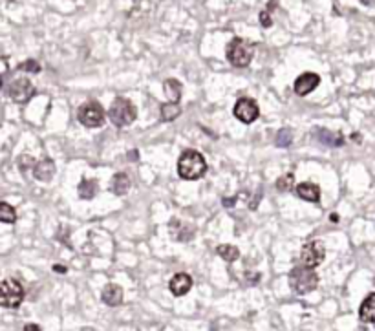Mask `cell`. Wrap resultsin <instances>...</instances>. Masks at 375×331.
Masks as SVG:
<instances>
[{"mask_svg": "<svg viewBox=\"0 0 375 331\" xmlns=\"http://www.w3.org/2000/svg\"><path fill=\"white\" fill-rule=\"evenodd\" d=\"M291 141H293V132L289 130V128H282V130L276 134L275 143H276V147L286 148V147H289V145H291Z\"/></svg>", "mask_w": 375, "mask_h": 331, "instance_id": "d4e9b609", "label": "cell"}, {"mask_svg": "<svg viewBox=\"0 0 375 331\" xmlns=\"http://www.w3.org/2000/svg\"><path fill=\"white\" fill-rule=\"evenodd\" d=\"M260 24L264 28H271L273 26V20H271V11L269 9H264L262 13H260Z\"/></svg>", "mask_w": 375, "mask_h": 331, "instance_id": "83f0119b", "label": "cell"}, {"mask_svg": "<svg viewBox=\"0 0 375 331\" xmlns=\"http://www.w3.org/2000/svg\"><path fill=\"white\" fill-rule=\"evenodd\" d=\"M359 2L364 6H375V0H359Z\"/></svg>", "mask_w": 375, "mask_h": 331, "instance_id": "d6a6232c", "label": "cell"}, {"mask_svg": "<svg viewBox=\"0 0 375 331\" xmlns=\"http://www.w3.org/2000/svg\"><path fill=\"white\" fill-rule=\"evenodd\" d=\"M207 172V161L203 154L198 152V150H183V154L179 156L178 159V176L181 179H187V181H194V179H200L201 176Z\"/></svg>", "mask_w": 375, "mask_h": 331, "instance_id": "6da1fadb", "label": "cell"}, {"mask_svg": "<svg viewBox=\"0 0 375 331\" xmlns=\"http://www.w3.org/2000/svg\"><path fill=\"white\" fill-rule=\"evenodd\" d=\"M319 84H320L319 75L313 74V72H306V74L298 75L295 84H293V88H295V93H297V96L304 97V96H308V93L313 92Z\"/></svg>", "mask_w": 375, "mask_h": 331, "instance_id": "30bf717a", "label": "cell"}, {"mask_svg": "<svg viewBox=\"0 0 375 331\" xmlns=\"http://www.w3.org/2000/svg\"><path fill=\"white\" fill-rule=\"evenodd\" d=\"M326 258V251H324L322 244L317 242V240H311L308 244L302 245L300 251V264L310 269H315L317 266H320Z\"/></svg>", "mask_w": 375, "mask_h": 331, "instance_id": "ba28073f", "label": "cell"}, {"mask_svg": "<svg viewBox=\"0 0 375 331\" xmlns=\"http://www.w3.org/2000/svg\"><path fill=\"white\" fill-rule=\"evenodd\" d=\"M289 286L297 295H308L319 286V275L313 269L300 264V266L293 267L289 273Z\"/></svg>", "mask_w": 375, "mask_h": 331, "instance_id": "7a4b0ae2", "label": "cell"}, {"mask_svg": "<svg viewBox=\"0 0 375 331\" xmlns=\"http://www.w3.org/2000/svg\"><path fill=\"white\" fill-rule=\"evenodd\" d=\"M225 55H227V61L231 62L232 66H236V68H245V66H249L251 61H253L254 46L253 44H249L247 40L240 39V37H235L231 42L227 44Z\"/></svg>", "mask_w": 375, "mask_h": 331, "instance_id": "3957f363", "label": "cell"}, {"mask_svg": "<svg viewBox=\"0 0 375 331\" xmlns=\"http://www.w3.org/2000/svg\"><path fill=\"white\" fill-rule=\"evenodd\" d=\"M359 318L366 324H375V293H370L362 300L361 308H359Z\"/></svg>", "mask_w": 375, "mask_h": 331, "instance_id": "9a60e30c", "label": "cell"}, {"mask_svg": "<svg viewBox=\"0 0 375 331\" xmlns=\"http://www.w3.org/2000/svg\"><path fill=\"white\" fill-rule=\"evenodd\" d=\"M236 203V198H232V200H223V205H225V207H229V205H235Z\"/></svg>", "mask_w": 375, "mask_h": 331, "instance_id": "1f68e13d", "label": "cell"}, {"mask_svg": "<svg viewBox=\"0 0 375 331\" xmlns=\"http://www.w3.org/2000/svg\"><path fill=\"white\" fill-rule=\"evenodd\" d=\"M137 157H139V154H137V150H130V152H128V159H130V161H135Z\"/></svg>", "mask_w": 375, "mask_h": 331, "instance_id": "f546056e", "label": "cell"}, {"mask_svg": "<svg viewBox=\"0 0 375 331\" xmlns=\"http://www.w3.org/2000/svg\"><path fill=\"white\" fill-rule=\"evenodd\" d=\"M232 113H235V117L240 123H244V125H251V123L256 121L258 115H260V108H258L256 101L254 99L242 97V99L236 101L235 108H232Z\"/></svg>", "mask_w": 375, "mask_h": 331, "instance_id": "9c48e42d", "label": "cell"}, {"mask_svg": "<svg viewBox=\"0 0 375 331\" xmlns=\"http://www.w3.org/2000/svg\"><path fill=\"white\" fill-rule=\"evenodd\" d=\"M18 70L22 72H31V74H39L40 72V64L37 61H33V59H30V61H24L20 66H18Z\"/></svg>", "mask_w": 375, "mask_h": 331, "instance_id": "484cf974", "label": "cell"}, {"mask_svg": "<svg viewBox=\"0 0 375 331\" xmlns=\"http://www.w3.org/2000/svg\"><path fill=\"white\" fill-rule=\"evenodd\" d=\"M24 300V289H22L20 282L13 278H8L0 286V304L8 308V310H15L22 304Z\"/></svg>", "mask_w": 375, "mask_h": 331, "instance_id": "5b68a950", "label": "cell"}, {"mask_svg": "<svg viewBox=\"0 0 375 331\" xmlns=\"http://www.w3.org/2000/svg\"><path fill=\"white\" fill-rule=\"evenodd\" d=\"M163 90H165L170 103H179L181 92H183V88H181V83H179V81H176V79H167L165 84H163Z\"/></svg>", "mask_w": 375, "mask_h": 331, "instance_id": "d6986e66", "label": "cell"}, {"mask_svg": "<svg viewBox=\"0 0 375 331\" xmlns=\"http://www.w3.org/2000/svg\"><path fill=\"white\" fill-rule=\"evenodd\" d=\"M79 198L81 200H93L97 194V181L96 179H83L81 183H79Z\"/></svg>", "mask_w": 375, "mask_h": 331, "instance_id": "ffe728a7", "label": "cell"}, {"mask_svg": "<svg viewBox=\"0 0 375 331\" xmlns=\"http://www.w3.org/2000/svg\"><path fill=\"white\" fill-rule=\"evenodd\" d=\"M33 176H35L39 181H44V183L52 181L53 176H55V163H53L50 157L37 161L35 169H33Z\"/></svg>", "mask_w": 375, "mask_h": 331, "instance_id": "5bb4252c", "label": "cell"}, {"mask_svg": "<svg viewBox=\"0 0 375 331\" xmlns=\"http://www.w3.org/2000/svg\"><path fill=\"white\" fill-rule=\"evenodd\" d=\"M108 117L118 128H125L135 121L137 110H135L132 101L125 99V97H118V99H113L112 106L108 108Z\"/></svg>", "mask_w": 375, "mask_h": 331, "instance_id": "277c9868", "label": "cell"}, {"mask_svg": "<svg viewBox=\"0 0 375 331\" xmlns=\"http://www.w3.org/2000/svg\"><path fill=\"white\" fill-rule=\"evenodd\" d=\"M77 117L81 125L88 128H99L105 123V110L97 101H88L84 105L79 106Z\"/></svg>", "mask_w": 375, "mask_h": 331, "instance_id": "8992f818", "label": "cell"}, {"mask_svg": "<svg viewBox=\"0 0 375 331\" xmlns=\"http://www.w3.org/2000/svg\"><path fill=\"white\" fill-rule=\"evenodd\" d=\"M35 165H37V161L31 156H28V154H22V156L18 157V167H20L22 172H24L28 167H33V169H35Z\"/></svg>", "mask_w": 375, "mask_h": 331, "instance_id": "4316f807", "label": "cell"}, {"mask_svg": "<svg viewBox=\"0 0 375 331\" xmlns=\"http://www.w3.org/2000/svg\"><path fill=\"white\" fill-rule=\"evenodd\" d=\"M53 271H55V273H66V267L64 266H59V264H55V266H53Z\"/></svg>", "mask_w": 375, "mask_h": 331, "instance_id": "4dcf8cb0", "label": "cell"}, {"mask_svg": "<svg viewBox=\"0 0 375 331\" xmlns=\"http://www.w3.org/2000/svg\"><path fill=\"white\" fill-rule=\"evenodd\" d=\"M101 300L110 308L119 305L123 302V288L118 283H106L103 293H101Z\"/></svg>", "mask_w": 375, "mask_h": 331, "instance_id": "4fadbf2b", "label": "cell"}, {"mask_svg": "<svg viewBox=\"0 0 375 331\" xmlns=\"http://www.w3.org/2000/svg\"><path fill=\"white\" fill-rule=\"evenodd\" d=\"M179 113H181V108H179L178 103H165V105H161V108H159V115H161L163 123L174 121Z\"/></svg>", "mask_w": 375, "mask_h": 331, "instance_id": "44dd1931", "label": "cell"}, {"mask_svg": "<svg viewBox=\"0 0 375 331\" xmlns=\"http://www.w3.org/2000/svg\"><path fill=\"white\" fill-rule=\"evenodd\" d=\"M6 93H8L11 101H15L18 105H24V103H28L31 97L35 96V86H33V83H31L30 79L18 77V79H13L6 86Z\"/></svg>", "mask_w": 375, "mask_h": 331, "instance_id": "52a82bcc", "label": "cell"}, {"mask_svg": "<svg viewBox=\"0 0 375 331\" xmlns=\"http://www.w3.org/2000/svg\"><path fill=\"white\" fill-rule=\"evenodd\" d=\"M315 135H317V141L322 145H327V147H342L344 145V137L340 132H330L326 128H317L315 130Z\"/></svg>", "mask_w": 375, "mask_h": 331, "instance_id": "2e32d148", "label": "cell"}, {"mask_svg": "<svg viewBox=\"0 0 375 331\" xmlns=\"http://www.w3.org/2000/svg\"><path fill=\"white\" fill-rule=\"evenodd\" d=\"M216 253L218 256H222L225 262H236L240 258V249L235 247V245H229V244H223L216 247Z\"/></svg>", "mask_w": 375, "mask_h": 331, "instance_id": "7402d4cb", "label": "cell"}, {"mask_svg": "<svg viewBox=\"0 0 375 331\" xmlns=\"http://www.w3.org/2000/svg\"><path fill=\"white\" fill-rule=\"evenodd\" d=\"M330 218H332L333 222H339V216H337V214H332V216H330Z\"/></svg>", "mask_w": 375, "mask_h": 331, "instance_id": "836d02e7", "label": "cell"}, {"mask_svg": "<svg viewBox=\"0 0 375 331\" xmlns=\"http://www.w3.org/2000/svg\"><path fill=\"white\" fill-rule=\"evenodd\" d=\"M0 222L2 223H15L17 222V212H15V207H11L9 203L2 201L0 203Z\"/></svg>", "mask_w": 375, "mask_h": 331, "instance_id": "603a6c76", "label": "cell"}, {"mask_svg": "<svg viewBox=\"0 0 375 331\" xmlns=\"http://www.w3.org/2000/svg\"><path fill=\"white\" fill-rule=\"evenodd\" d=\"M169 231L170 236L176 240V242H189V240L194 238V227H191L189 223H183L181 220H170L169 223Z\"/></svg>", "mask_w": 375, "mask_h": 331, "instance_id": "8fae6325", "label": "cell"}, {"mask_svg": "<svg viewBox=\"0 0 375 331\" xmlns=\"http://www.w3.org/2000/svg\"><path fill=\"white\" fill-rule=\"evenodd\" d=\"M128 188H130V178H128L127 174H123V172H119V174H115L112 178V192L115 194V196H125L128 192Z\"/></svg>", "mask_w": 375, "mask_h": 331, "instance_id": "ac0fdd59", "label": "cell"}, {"mask_svg": "<svg viewBox=\"0 0 375 331\" xmlns=\"http://www.w3.org/2000/svg\"><path fill=\"white\" fill-rule=\"evenodd\" d=\"M297 194L306 201H311V203H317L320 200V188L319 185L315 183H300L297 187Z\"/></svg>", "mask_w": 375, "mask_h": 331, "instance_id": "e0dca14e", "label": "cell"}, {"mask_svg": "<svg viewBox=\"0 0 375 331\" xmlns=\"http://www.w3.org/2000/svg\"><path fill=\"white\" fill-rule=\"evenodd\" d=\"M192 283L194 282H192V278L187 275V273H178V275H174L170 278L169 288H170V293L174 296H185L189 291H191Z\"/></svg>", "mask_w": 375, "mask_h": 331, "instance_id": "7c38bea8", "label": "cell"}, {"mask_svg": "<svg viewBox=\"0 0 375 331\" xmlns=\"http://www.w3.org/2000/svg\"><path fill=\"white\" fill-rule=\"evenodd\" d=\"M293 185H295V174H284L282 178L276 179V188H278L280 192H289L293 188Z\"/></svg>", "mask_w": 375, "mask_h": 331, "instance_id": "cb8c5ba5", "label": "cell"}, {"mask_svg": "<svg viewBox=\"0 0 375 331\" xmlns=\"http://www.w3.org/2000/svg\"><path fill=\"white\" fill-rule=\"evenodd\" d=\"M24 331H40V327L37 324H28V326H24Z\"/></svg>", "mask_w": 375, "mask_h": 331, "instance_id": "f1b7e54d", "label": "cell"}]
</instances>
